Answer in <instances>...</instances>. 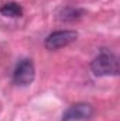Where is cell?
Wrapping results in <instances>:
<instances>
[{
  "label": "cell",
  "mask_w": 120,
  "mask_h": 121,
  "mask_svg": "<svg viewBox=\"0 0 120 121\" xmlns=\"http://www.w3.org/2000/svg\"><path fill=\"white\" fill-rule=\"evenodd\" d=\"M95 76H117L120 72L119 58L110 51H102L90 63Z\"/></svg>",
  "instance_id": "cell-1"
},
{
  "label": "cell",
  "mask_w": 120,
  "mask_h": 121,
  "mask_svg": "<svg viewBox=\"0 0 120 121\" xmlns=\"http://www.w3.org/2000/svg\"><path fill=\"white\" fill-rule=\"evenodd\" d=\"M85 14V10L82 9H78V7H71V6H66V7H61L57 13V18L60 21L64 23H68V21H75V20H79L81 17H83Z\"/></svg>",
  "instance_id": "cell-5"
},
{
  "label": "cell",
  "mask_w": 120,
  "mask_h": 121,
  "mask_svg": "<svg viewBox=\"0 0 120 121\" xmlns=\"http://www.w3.org/2000/svg\"><path fill=\"white\" fill-rule=\"evenodd\" d=\"M76 38H78V32L76 31H72V30L54 31L45 38L44 45L50 51H57V49H61L64 47H68L69 44L76 41Z\"/></svg>",
  "instance_id": "cell-2"
},
{
  "label": "cell",
  "mask_w": 120,
  "mask_h": 121,
  "mask_svg": "<svg viewBox=\"0 0 120 121\" xmlns=\"http://www.w3.org/2000/svg\"><path fill=\"white\" fill-rule=\"evenodd\" d=\"M95 110L88 103H75L62 114V121H85L93 116Z\"/></svg>",
  "instance_id": "cell-4"
},
{
  "label": "cell",
  "mask_w": 120,
  "mask_h": 121,
  "mask_svg": "<svg viewBox=\"0 0 120 121\" xmlns=\"http://www.w3.org/2000/svg\"><path fill=\"white\" fill-rule=\"evenodd\" d=\"M35 78V66L31 59L20 60L13 72V82L17 86H28L34 82Z\"/></svg>",
  "instance_id": "cell-3"
},
{
  "label": "cell",
  "mask_w": 120,
  "mask_h": 121,
  "mask_svg": "<svg viewBox=\"0 0 120 121\" xmlns=\"http://www.w3.org/2000/svg\"><path fill=\"white\" fill-rule=\"evenodd\" d=\"M0 14L4 17H21L23 16V7L16 1H9L0 7Z\"/></svg>",
  "instance_id": "cell-6"
}]
</instances>
